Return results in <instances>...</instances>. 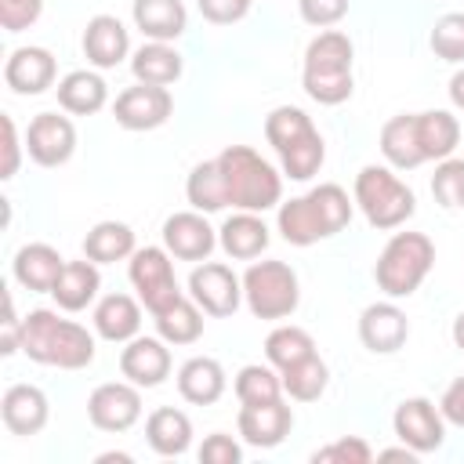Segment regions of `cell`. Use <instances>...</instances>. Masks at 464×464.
Segmentation results:
<instances>
[{"instance_id":"cell-27","label":"cell","mask_w":464,"mask_h":464,"mask_svg":"<svg viewBox=\"0 0 464 464\" xmlns=\"http://www.w3.org/2000/svg\"><path fill=\"white\" fill-rule=\"evenodd\" d=\"M58 105L69 116H94L109 105V83L94 69H72L58 80Z\"/></svg>"},{"instance_id":"cell-19","label":"cell","mask_w":464,"mask_h":464,"mask_svg":"<svg viewBox=\"0 0 464 464\" xmlns=\"http://www.w3.org/2000/svg\"><path fill=\"white\" fill-rule=\"evenodd\" d=\"M54 76H58V65H54V54L47 47H14L4 62V83L14 91V94H44L47 87H54Z\"/></svg>"},{"instance_id":"cell-48","label":"cell","mask_w":464,"mask_h":464,"mask_svg":"<svg viewBox=\"0 0 464 464\" xmlns=\"http://www.w3.org/2000/svg\"><path fill=\"white\" fill-rule=\"evenodd\" d=\"M439 413L446 417V424L464 428V377H457V381L446 384V392L439 399Z\"/></svg>"},{"instance_id":"cell-8","label":"cell","mask_w":464,"mask_h":464,"mask_svg":"<svg viewBox=\"0 0 464 464\" xmlns=\"http://www.w3.org/2000/svg\"><path fill=\"white\" fill-rule=\"evenodd\" d=\"M243 301L254 319H286L301 304V283L297 272L286 261H250L243 272Z\"/></svg>"},{"instance_id":"cell-39","label":"cell","mask_w":464,"mask_h":464,"mask_svg":"<svg viewBox=\"0 0 464 464\" xmlns=\"http://www.w3.org/2000/svg\"><path fill=\"white\" fill-rule=\"evenodd\" d=\"M431 196L442 210H464V160L460 156H446L435 163Z\"/></svg>"},{"instance_id":"cell-40","label":"cell","mask_w":464,"mask_h":464,"mask_svg":"<svg viewBox=\"0 0 464 464\" xmlns=\"http://www.w3.org/2000/svg\"><path fill=\"white\" fill-rule=\"evenodd\" d=\"M428 44H431L435 58L460 65L464 62V11L439 14L435 25H431V33H428Z\"/></svg>"},{"instance_id":"cell-42","label":"cell","mask_w":464,"mask_h":464,"mask_svg":"<svg viewBox=\"0 0 464 464\" xmlns=\"http://www.w3.org/2000/svg\"><path fill=\"white\" fill-rule=\"evenodd\" d=\"M196 457H199V464H239L243 460V446L225 431H210Z\"/></svg>"},{"instance_id":"cell-30","label":"cell","mask_w":464,"mask_h":464,"mask_svg":"<svg viewBox=\"0 0 464 464\" xmlns=\"http://www.w3.org/2000/svg\"><path fill=\"white\" fill-rule=\"evenodd\" d=\"M98 290H102V272L91 257H83V261H65L51 297L58 301L62 312H83L87 304L98 301Z\"/></svg>"},{"instance_id":"cell-24","label":"cell","mask_w":464,"mask_h":464,"mask_svg":"<svg viewBox=\"0 0 464 464\" xmlns=\"http://www.w3.org/2000/svg\"><path fill=\"white\" fill-rule=\"evenodd\" d=\"M91 323L102 341L127 344L141 330V301H134L130 294H105V297H98Z\"/></svg>"},{"instance_id":"cell-32","label":"cell","mask_w":464,"mask_h":464,"mask_svg":"<svg viewBox=\"0 0 464 464\" xmlns=\"http://www.w3.org/2000/svg\"><path fill=\"white\" fill-rule=\"evenodd\" d=\"M417 145L424 152V163L428 160H446L457 152L460 145V120L450 112V109H428V112H417Z\"/></svg>"},{"instance_id":"cell-36","label":"cell","mask_w":464,"mask_h":464,"mask_svg":"<svg viewBox=\"0 0 464 464\" xmlns=\"http://www.w3.org/2000/svg\"><path fill=\"white\" fill-rule=\"evenodd\" d=\"M279 377H283V395H290L294 402H315L330 384V366L323 362L319 352H312L308 359L279 370Z\"/></svg>"},{"instance_id":"cell-15","label":"cell","mask_w":464,"mask_h":464,"mask_svg":"<svg viewBox=\"0 0 464 464\" xmlns=\"http://www.w3.org/2000/svg\"><path fill=\"white\" fill-rule=\"evenodd\" d=\"M359 341L373 355H395L410 341V319H406V312L392 297L366 304L359 312Z\"/></svg>"},{"instance_id":"cell-23","label":"cell","mask_w":464,"mask_h":464,"mask_svg":"<svg viewBox=\"0 0 464 464\" xmlns=\"http://www.w3.org/2000/svg\"><path fill=\"white\" fill-rule=\"evenodd\" d=\"M62 268H65V257L51 243H25V246H18V254L11 261L14 283L33 294H51Z\"/></svg>"},{"instance_id":"cell-17","label":"cell","mask_w":464,"mask_h":464,"mask_svg":"<svg viewBox=\"0 0 464 464\" xmlns=\"http://www.w3.org/2000/svg\"><path fill=\"white\" fill-rule=\"evenodd\" d=\"M163 246L178 261H207L218 246V228H210L207 214L199 210H178L163 221Z\"/></svg>"},{"instance_id":"cell-50","label":"cell","mask_w":464,"mask_h":464,"mask_svg":"<svg viewBox=\"0 0 464 464\" xmlns=\"http://www.w3.org/2000/svg\"><path fill=\"white\" fill-rule=\"evenodd\" d=\"M417 457H420V453H417V450H410L406 442H402V446H395V450H381V453H377V460H406V464H413Z\"/></svg>"},{"instance_id":"cell-41","label":"cell","mask_w":464,"mask_h":464,"mask_svg":"<svg viewBox=\"0 0 464 464\" xmlns=\"http://www.w3.org/2000/svg\"><path fill=\"white\" fill-rule=\"evenodd\" d=\"M312 460H315V464H370V460H373V450H370V442L359 439V435H341V439H334L330 446L315 450Z\"/></svg>"},{"instance_id":"cell-11","label":"cell","mask_w":464,"mask_h":464,"mask_svg":"<svg viewBox=\"0 0 464 464\" xmlns=\"http://www.w3.org/2000/svg\"><path fill=\"white\" fill-rule=\"evenodd\" d=\"M87 417L98 431L120 435L141 420V388L130 381H105L87 395Z\"/></svg>"},{"instance_id":"cell-34","label":"cell","mask_w":464,"mask_h":464,"mask_svg":"<svg viewBox=\"0 0 464 464\" xmlns=\"http://www.w3.org/2000/svg\"><path fill=\"white\" fill-rule=\"evenodd\" d=\"M134 250H138V243H134V228L127 221H98L83 236V257H91L94 265L127 261Z\"/></svg>"},{"instance_id":"cell-31","label":"cell","mask_w":464,"mask_h":464,"mask_svg":"<svg viewBox=\"0 0 464 464\" xmlns=\"http://www.w3.org/2000/svg\"><path fill=\"white\" fill-rule=\"evenodd\" d=\"M381 156L395 170H413L424 163V152L417 145V112H399L381 127Z\"/></svg>"},{"instance_id":"cell-13","label":"cell","mask_w":464,"mask_h":464,"mask_svg":"<svg viewBox=\"0 0 464 464\" xmlns=\"http://www.w3.org/2000/svg\"><path fill=\"white\" fill-rule=\"evenodd\" d=\"M170 112H174V94L156 83L123 87L112 102V116L123 130H156L170 120Z\"/></svg>"},{"instance_id":"cell-25","label":"cell","mask_w":464,"mask_h":464,"mask_svg":"<svg viewBox=\"0 0 464 464\" xmlns=\"http://www.w3.org/2000/svg\"><path fill=\"white\" fill-rule=\"evenodd\" d=\"M228 388V373L210 355H192L178 370V395L192 406H214Z\"/></svg>"},{"instance_id":"cell-12","label":"cell","mask_w":464,"mask_h":464,"mask_svg":"<svg viewBox=\"0 0 464 464\" xmlns=\"http://www.w3.org/2000/svg\"><path fill=\"white\" fill-rule=\"evenodd\" d=\"M392 428H395V439L406 442L417 453H435L446 442V417L424 395L402 399L392 413Z\"/></svg>"},{"instance_id":"cell-45","label":"cell","mask_w":464,"mask_h":464,"mask_svg":"<svg viewBox=\"0 0 464 464\" xmlns=\"http://www.w3.org/2000/svg\"><path fill=\"white\" fill-rule=\"evenodd\" d=\"M44 14V0H0V25L7 33L29 29Z\"/></svg>"},{"instance_id":"cell-9","label":"cell","mask_w":464,"mask_h":464,"mask_svg":"<svg viewBox=\"0 0 464 464\" xmlns=\"http://www.w3.org/2000/svg\"><path fill=\"white\" fill-rule=\"evenodd\" d=\"M127 276H130V286L138 290V301L145 304L149 315H156L160 308H167L170 301L181 297L167 246H138L127 261Z\"/></svg>"},{"instance_id":"cell-6","label":"cell","mask_w":464,"mask_h":464,"mask_svg":"<svg viewBox=\"0 0 464 464\" xmlns=\"http://www.w3.org/2000/svg\"><path fill=\"white\" fill-rule=\"evenodd\" d=\"M352 199L355 207L362 210V218L381 228V232H392L399 225H406L413 214H417V196L413 188L395 174V167L388 163H366L359 174H355V185H352Z\"/></svg>"},{"instance_id":"cell-46","label":"cell","mask_w":464,"mask_h":464,"mask_svg":"<svg viewBox=\"0 0 464 464\" xmlns=\"http://www.w3.org/2000/svg\"><path fill=\"white\" fill-rule=\"evenodd\" d=\"M0 127H4V163H0V178L11 181V178L18 174V167H22L25 138H18V127H14V120H11L7 112L0 116Z\"/></svg>"},{"instance_id":"cell-3","label":"cell","mask_w":464,"mask_h":464,"mask_svg":"<svg viewBox=\"0 0 464 464\" xmlns=\"http://www.w3.org/2000/svg\"><path fill=\"white\" fill-rule=\"evenodd\" d=\"M355 47L348 33L341 29H323L319 36L308 40L304 47V65H301V87L312 102L319 105H341L355 91Z\"/></svg>"},{"instance_id":"cell-2","label":"cell","mask_w":464,"mask_h":464,"mask_svg":"<svg viewBox=\"0 0 464 464\" xmlns=\"http://www.w3.org/2000/svg\"><path fill=\"white\" fill-rule=\"evenodd\" d=\"M22 352L40 366L83 370L94 362V334L51 308H33L22 326Z\"/></svg>"},{"instance_id":"cell-38","label":"cell","mask_w":464,"mask_h":464,"mask_svg":"<svg viewBox=\"0 0 464 464\" xmlns=\"http://www.w3.org/2000/svg\"><path fill=\"white\" fill-rule=\"evenodd\" d=\"M232 388H236V399L239 402H272V399H283V377H279V370L272 362L268 366L246 362L236 373Z\"/></svg>"},{"instance_id":"cell-5","label":"cell","mask_w":464,"mask_h":464,"mask_svg":"<svg viewBox=\"0 0 464 464\" xmlns=\"http://www.w3.org/2000/svg\"><path fill=\"white\" fill-rule=\"evenodd\" d=\"M218 167L225 178L228 207L265 214L283 203V170H276L250 145H225L218 152Z\"/></svg>"},{"instance_id":"cell-47","label":"cell","mask_w":464,"mask_h":464,"mask_svg":"<svg viewBox=\"0 0 464 464\" xmlns=\"http://www.w3.org/2000/svg\"><path fill=\"white\" fill-rule=\"evenodd\" d=\"M4 337H0V352L4 355H14V352H22V326H25V315L18 319V312H14V297L7 294L4 297Z\"/></svg>"},{"instance_id":"cell-43","label":"cell","mask_w":464,"mask_h":464,"mask_svg":"<svg viewBox=\"0 0 464 464\" xmlns=\"http://www.w3.org/2000/svg\"><path fill=\"white\" fill-rule=\"evenodd\" d=\"M301 22L315 25V29H330L348 14V0H297Z\"/></svg>"},{"instance_id":"cell-51","label":"cell","mask_w":464,"mask_h":464,"mask_svg":"<svg viewBox=\"0 0 464 464\" xmlns=\"http://www.w3.org/2000/svg\"><path fill=\"white\" fill-rule=\"evenodd\" d=\"M450 334H453V344L464 352V312H457V319H453V330H450Z\"/></svg>"},{"instance_id":"cell-14","label":"cell","mask_w":464,"mask_h":464,"mask_svg":"<svg viewBox=\"0 0 464 464\" xmlns=\"http://www.w3.org/2000/svg\"><path fill=\"white\" fill-rule=\"evenodd\" d=\"M25 152L36 167H62L76 152V127L62 112H36L25 127Z\"/></svg>"},{"instance_id":"cell-7","label":"cell","mask_w":464,"mask_h":464,"mask_svg":"<svg viewBox=\"0 0 464 464\" xmlns=\"http://www.w3.org/2000/svg\"><path fill=\"white\" fill-rule=\"evenodd\" d=\"M431 268H435V243L424 232H392V239L384 243L373 265V279L384 297L402 301L420 290Z\"/></svg>"},{"instance_id":"cell-10","label":"cell","mask_w":464,"mask_h":464,"mask_svg":"<svg viewBox=\"0 0 464 464\" xmlns=\"http://www.w3.org/2000/svg\"><path fill=\"white\" fill-rule=\"evenodd\" d=\"M188 297L214 319H228L236 315V308L243 304V276H236L225 261H199L188 272Z\"/></svg>"},{"instance_id":"cell-33","label":"cell","mask_w":464,"mask_h":464,"mask_svg":"<svg viewBox=\"0 0 464 464\" xmlns=\"http://www.w3.org/2000/svg\"><path fill=\"white\" fill-rule=\"evenodd\" d=\"M203 315L207 312L188 294H181L178 301H170L167 308H160L152 315V323H156V334L167 344H196L203 337Z\"/></svg>"},{"instance_id":"cell-37","label":"cell","mask_w":464,"mask_h":464,"mask_svg":"<svg viewBox=\"0 0 464 464\" xmlns=\"http://www.w3.org/2000/svg\"><path fill=\"white\" fill-rule=\"evenodd\" d=\"M315 352V341L304 326H294V323H283L276 326L268 337H265V359L276 366V370H286L301 359H308Z\"/></svg>"},{"instance_id":"cell-20","label":"cell","mask_w":464,"mask_h":464,"mask_svg":"<svg viewBox=\"0 0 464 464\" xmlns=\"http://www.w3.org/2000/svg\"><path fill=\"white\" fill-rule=\"evenodd\" d=\"M47 417H51V402L47 392L36 384L18 381L0 399V420L11 435H40L47 428Z\"/></svg>"},{"instance_id":"cell-18","label":"cell","mask_w":464,"mask_h":464,"mask_svg":"<svg viewBox=\"0 0 464 464\" xmlns=\"http://www.w3.org/2000/svg\"><path fill=\"white\" fill-rule=\"evenodd\" d=\"M120 373L138 388H160L170 377V344L156 337H130L120 352Z\"/></svg>"},{"instance_id":"cell-29","label":"cell","mask_w":464,"mask_h":464,"mask_svg":"<svg viewBox=\"0 0 464 464\" xmlns=\"http://www.w3.org/2000/svg\"><path fill=\"white\" fill-rule=\"evenodd\" d=\"M130 18H134V29H141L145 40L174 44L188 29V11H185L181 0H134Z\"/></svg>"},{"instance_id":"cell-28","label":"cell","mask_w":464,"mask_h":464,"mask_svg":"<svg viewBox=\"0 0 464 464\" xmlns=\"http://www.w3.org/2000/svg\"><path fill=\"white\" fill-rule=\"evenodd\" d=\"M145 442L160 457H181L192 446V420L178 406H156L145 417Z\"/></svg>"},{"instance_id":"cell-44","label":"cell","mask_w":464,"mask_h":464,"mask_svg":"<svg viewBox=\"0 0 464 464\" xmlns=\"http://www.w3.org/2000/svg\"><path fill=\"white\" fill-rule=\"evenodd\" d=\"M196 7L210 25H236L250 14L254 0H196Z\"/></svg>"},{"instance_id":"cell-49","label":"cell","mask_w":464,"mask_h":464,"mask_svg":"<svg viewBox=\"0 0 464 464\" xmlns=\"http://www.w3.org/2000/svg\"><path fill=\"white\" fill-rule=\"evenodd\" d=\"M446 91H450L453 109H460V112H464V65H460V69L450 76V87H446Z\"/></svg>"},{"instance_id":"cell-21","label":"cell","mask_w":464,"mask_h":464,"mask_svg":"<svg viewBox=\"0 0 464 464\" xmlns=\"http://www.w3.org/2000/svg\"><path fill=\"white\" fill-rule=\"evenodd\" d=\"M83 58L94 69H116L130 54V33L116 14H94L83 25Z\"/></svg>"},{"instance_id":"cell-52","label":"cell","mask_w":464,"mask_h":464,"mask_svg":"<svg viewBox=\"0 0 464 464\" xmlns=\"http://www.w3.org/2000/svg\"><path fill=\"white\" fill-rule=\"evenodd\" d=\"M109 460H120V464H127V460H130V453H98V464H109Z\"/></svg>"},{"instance_id":"cell-4","label":"cell","mask_w":464,"mask_h":464,"mask_svg":"<svg viewBox=\"0 0 464 464\" xmlns=\"http://www.w3.org/2000/svg\"><path fill=\"white\" fill-rule=\"evenodd\" d=\"M265 138L279 156L283 178L290 181H308L319 174L323 160H326V141L315 130L312 116L297 105H276L265 116Z\"/></svg>"},{"instance_id":"cell-35","label":"cell","mask_w":464,"mask_h":464,"mask_svg":"<svg viewBox=\"0 0 464 464\" xmlns=\"http://www.w3.org/2000/svg\"><path fill=\"white\" fill-rule=\"evenodd\" d=\"M185 199L199 214H218V210L228 207V192H225V178H221L218 156L214 160H203V163H196L188 170V178H185Z\"/></svg>"},{"instance_id":"cell-22","label":"cell","mask_w":464,"mask_h":464,"mask_svg":"<svg viewBox=\"0 0 464 464\" xmlns=\"http://www.w3.org/2000/svg\"><path fill=\"white\" fill-rule=\"evenodd\" d=\"M268 243H272V232H268L265 218L254 214V210H236L218 228V246L232 261H254L268 250Z\"/></svg>"},{"instance_id":"cell-16","label":"cell","mask_w":464,"mask_h":464,"mask_svg":"<svg viewBox=\"0 0 464 464\" xmlns=\"http://www.w3.org/2000/svg\"><path fill=\"white\" fill-rule=\"evenodd\" d=\"M236 428H239V439H243L246 446L272 450V446H279V442L290 435V428H294V410H290V402H283V399H272V402H239Z\"/></svg>"},{"instance_id":"cell-26","label":"cell","mask_w":464,"mask_h":464,"mask_svg":"<svg viewBox=\"0 0 464 464\" xmlns=\"http://www.w3.org/2000/svg\"><path fill=\"white\" fill-rule=\"evenodd\" d=\"M130 72L138 83H156V87H170L181 80L185 72V58L174 44L167 40H145L134 54H130Z\"/></svg>"},{"instance_id":"cell-1","label":"cell","mask_w":464,"mask_h":464,"mask_svg":"<svg viewBox=\"0 0 464 464\" xmlns=\"http://www.w3.org/2000/svg\"><path fill=\"white\" fill-rule=\"evenodd\" d=\"M352 210L355 199H348V192L337 181H323L304 196L283 199L276 210V228L290 246H312L319 239L337 236L352 221Z\"/></svg>"}]
</instances>
